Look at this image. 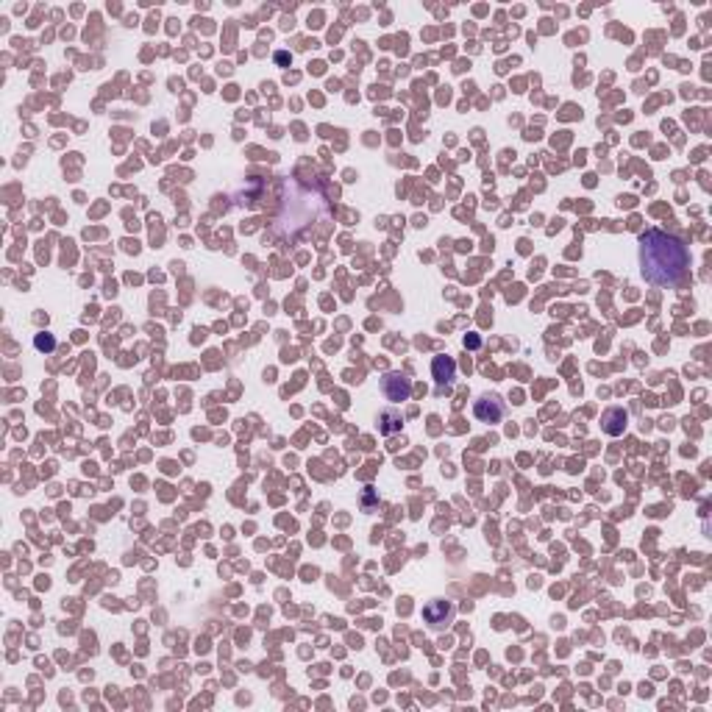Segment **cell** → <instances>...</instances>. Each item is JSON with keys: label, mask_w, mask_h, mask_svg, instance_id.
<instances>
[{"label": "cell", "mask_w": 712, "mask_h": 712, "mask_svg": "<svg viewBox=\"0 0 712 712\" xmlns=\"http://www.w3.org/2000/svg\"><path fill=\"white\" fill-rule=\"evenodd\" d=\"M690 267L687 245L659 229H651L640 237V273L654 287H673Z\"/></svg>", "instance_id": "obj_1"}, {"label": "cell", "mask_w": 712, "mask_h": 712, "mask_svg": "<svg viewBox=\"0 0 712 712\" xmlns=\"http://www.w3.org/2000/svg\"><path fill=\"white\" fill-rule=\"evenodd\" d=\"M382 393H384V398L393 401V404L407 401V398L412 395V382H409L404 373L390 371V373H384V379H382Z\"/></svg>", "instance_id": "obj_2"}, {"label": "cell", "mask_w": 712, "mask_h": 712, "mask_svg": "<svg viewBox=\"0 0 712 712\" xmlns=\"http://www.w3.org/2000/svg\"><path fill=\"white\" fill-rule=\"evenodd\" d=\"M473 415H476V420H481V423H501L504 415H506V407H504V401H501L498 395H481V398L473 404Z\"/></svg>", "instance_id": "obj_3"}, {"label": "cell", "mask_w": 712, "mask_h": 712, "mask_svg": "<svg viewBox=\"0 0 712 712\" xmlns=\"http://www.w3.org/2000/svg\"><path fill=\"white\" fill-rule=\"evenodd\" d=\"M454 612H456V607H454L451 601L437 598V601H429V604L423 607V621H426L431 629H443L445 623L454 621Z\"/></svg>", "instance_id": "obj_4"}, {"label": "cell", "mask_w": 712, "mask_h": 712, "mask_svg": "<svg viewBox=\"0 0 712 712\" xmlns=\"http://www.w3.org/2000/svg\"><path fill=\"white\" fill-rule=\"evenodd\" d=\"M431 376H434V382H437V384H451V382H454V376H456V362L451 359V356H434V362H431Z\"/></svg>", "instance_id": "obj_5"}, {"label": "cell", "mask_w": 712, "mask_h": 712, "mask_svg": "<svg viewBox=\"0 0 712 712\" xmlns=\"http://www.w3.org/2000/svg\"><path fill=\"white\" fill-rule=\"evenodd\" d=\"M626 420H629L626 409H621V407H612V409H607V412H604V418H601V426H604V431H607V434L618 437V434H623V429H626Z\"/></svg>", "instance_id": "obj_6"}, {"label": "cell", "mask_w": 712, "mask_h": 712, "mask_svg": "<svg viewBox=\"0 0 712 712\" xmlns=\"http://www.w3.org/2000/svg\"><path fill=\"white\" fill-rule=\"evenodd\" d=\"M401 426H404V418H401V412H395V409H384V412L379 415V431H382V434H393V431H401Z\"/></svg>", "instance_id": "obj_7"}, {"label": "cell", "mask_w": 712, "mask_h": 712, "mask_svg": "<svg viewBox=\"0 0 712 712\" xmlns=\"http://www.w3.org/2000/svg\"><path fill=\"white\" fill-rule=\"evenodd\" d=\"M34 345H37V350H45V353H51V350L56 348V337H53L51 331H42V334H37Z\"/></svg>", "instance_id": "obj_8"}, {"label": "cell", "mask_w": 712, "mask_h": 712, "mask_svg": "<svg viewBox=\"0 0 712 712\" xmlns=\"http://www.w3.org/2000/svg\"><path fill=\"white\" fill-rule=\"evenodd\" d=\"M465 345H468V348H479L481 339H479V337H465Z\"/></svg>", "instance_id": "obj_9"}]
</instances>
